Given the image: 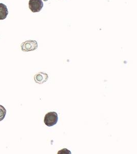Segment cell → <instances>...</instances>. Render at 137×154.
Listing matches in <instances>:
<instances>
[{
    "instance_id": "cell-1",
    "label": "cell",
    "mask_w": 137,
    "mask_h": 154,
    "mask_svg": "<svg viewBox=\"0 0 137 154\" xmlns=\"http://www.w3.org/2000/svg\"><path fill=\"white\" fill-rule=\"evenodd\" d=\"M58 121V114L55 112H48L45 116L44 123L47 126L51 127L55 125L57 123Z\"/></svg>"
},
{
    "instance_id": "cell-2",
    "label": "cell",
    "mask_w": 137,
    "mask_h": 154,
    "mask_svg": "<svg viewBox=\"0 0 137 154\" xmlns=\"http://www.w3.org/2000/svg\"><path fill=\"white\" fill-rule=\"evenodd\" d=\"M38 48V43L36 41H26L21 44L22 51L24 52L35 51Z\"/></svg>"
},
{
    "instance_id": "cell-3",
    "label": "cell",
    "mask_w": 137,
    "mask_h": 154,
    "mask_svg": "<svg viewBox=\"0 0 137 154\" xmlns=\"http://www.w3.org/2000/svg\"><path fill=\"white\" fill-rule=\"evenodd\" d=\"M29 8L32 12L40 11L43 7L42 0H29Z\"/></svg>"
},
{
    "instance_id": "cell-4",
    "label": "cell",
    "mask_w": 137,
    "mask_h": 154,
    "mask_svg": "<svg viewBox=\"0 0 137 154\" xmlns=\"http://www.w3.org/2000/svg\"><path fill=\"white\" fill-rule=\"evenodd\" d=\"M48 79V75L47 74L40 72L38 74H36L34 77V80L35 81V83L38 84H43L46 82Z\"/></svg>"
},
{
    "instance_id": "cell-5",
    "label": "cell",
    "mask_w": 137,
    "mask_h": 154,
    "mask_svg": "<svg viewBox=\"0 0 137 154\" xmlns=\"http://www.w3.org/2000/svg\"><path fill=\"white\" fill-rule=\"evenodd\" d=\"M8 14L7 6L4 4L0 3V20L5 19Z\"/></svg>"
},
{
    "instance_id": "cell-6",
    "label": "cell",
    "mask_w": 137,
    "mask_h": 154,
    "mask_svg": "<svg viewBox=\"0 0 137 154\" xmlns=\"http://www.w3.org/2000/svg\"><path fill=\"white\" fill-rule=\"evenodd\" d=\"M6 110L4 107L0 105V121H2L5 117Z\"/></svg>"
},
{
    "instance_id": "cell-7",
    "label": "cell",
    "mask_w": 137,
    "mask_h": 154,
    "mask_svg": "<svg viewBox=\"0 0 137 154\" xmlns=\"http://www.w3.org/2000/svg\"><path fill=\"white\" fill-rule=\"evenodd\" d=\"M65 149H62L61 151H60V152H60L59 154H71V152H70V151H66V152H65Z\"/></svg>"
},
{
    "instance_id": "cell-8",
    "label": "cell",
    "mask_w": 137,
    "mask_h": 154,
    "mask_svg": "<svg viewBox=\"0 0 137 154\" xmlns=\"http://www.w3.org/2000/svg\"><path fill=\"white\" fill-rule=\"evenodd\" d=\"M44 1H47L48 0H43Z\"/></svg>"
}]
</instances>
